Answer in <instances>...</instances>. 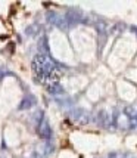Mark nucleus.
<instances>
[{
    "instance_id": "f257e3e1",
    "label": "nucleus",
    "mask_w": 137,
    "mask_h": 158,
    "mask_svg": "<svg viewBox=\"0 0 137 158\" xmlns=\"http://www.w3.org/2000/svg\"><path fill=\"white\" fill-rule=\"evenodd\" d=\"M9 34H10V31H9L6 22L0 19V38H3V37H6V35H9Z\"/></svg>"
}]
</instances>
